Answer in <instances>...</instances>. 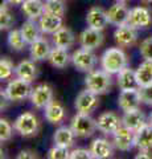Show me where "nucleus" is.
<instances>
[{"mask_svg":"<svg viewBox=\"0 0 152 159\" xmlns=\"http://www.w3.org/2000/svg\"><path fill=\"white\" fill-rule=\"evenodd\" d=\"M127 64H128L127 54L120 48H109L101 57L102 69L110 74H118L127 66Z\"/></svg>","mask_w":152,"mask_h":159,"instance_id":"obj_1","label":"nucleus"},{"mask_svg":"<svg viewBox=\"0 0 152 159\" xmlns=\"http://www.w3.org/2000/svg\"><path fill=\"white\" fill-rule=\"evenodd\" d=\"M86 89H89L95 94H105L111 88V74L103 69L101 70H91L87 73L85 78Z\"/></svg>","mask_w":152,"mask_h":159,"instance_id":"obj_2","label":"nucleus"},{"mask_svg":"<svg viewBox=\"0 0 152 159\" xmlns=\"http://www.w3.org/2000/svg\"><path fill=\"white\" fill-rule=\"evenodd\" d=\"M70 127L73 129V131L76 133L77 137L87 138V137H91L95 133V130L98 129V125H97V119H93L90 117V114L77 113L72 118Z\"/></svg>","mask_w":152,"mask_h":159,"instance_id":"obj_3","label":"nucleus"},{"mask_svg":"<svg viewBox=\"0 0 152 159\" xmlns=\"http://www.w3.org/2000/svg\"><path fill=\"white\" fill-rule=\"evenodd\" d=\"M32 90H33V88L31 85V82L17 77L8 82V85L4 89L3 93L6 94L9 101L17 102V101L25 99L27 97H31Z\"/></svg>","mask_w":152,"mask_h":159,"instance_id":"obj_4","label":"nucleus"},{"mask_svg":"<svg viewBox=\"0 0 152 159\" xmlns=\"http://www.w3.org/2000/svg\"><path fill=\"white\" fill-rule=\"evenodd\" d=\"M97 56L93 53L91 49L80 48L72 54V62L78 70L81 72H91L97 65Z\"/></svg>","mask_w":152,"mask_h":159,"instance_id":"obj_5","label":"nucleus"},{"mask_svg":"<svg viewBox=\"0 0 152 159\" xmlns=\"http://www.w3.org/2000/svg\"><path fill=\"white\" fill-rule=\"evenodd\" d=\"M13 127L20 135L23 137H32L38 130V119L32 113H23L20 114L13 123Z\"/></svg>","mask_w":152,"mask_h":159,"instance_id":"obj_6","label":"nucleus"},{"mask_svg":"<svg viewBox=\"0 0 152 159\" xmlns=\"http://www.w3.org/2000/svg\"><path fill=\"white\" fill-rule=\"evenodd\" d=\"M99 105V99H98V94L93 93L89 89L82 90L76 98V110L77 113L81 114H91Z\"/></svg>","mask_w":152,"mask_h":159,"instance_id":"obj_7","label":"nucleus"},{"mask_svg":"<svg viewBox=\"0 0 152 159\" xmlns=\"http://www.w3.org/2000/svg\"><path fill=\"white\" fill-rule=\"evenodd\" d=\"M31 102L37 109H45L53 101V89L48 84H40L33 88L31 93Z\"/></svg>","mask_w":152,"mask_h":159,"instance_id":"obj_8","label":"nucleus"},{"mask_svg":"<svg viewBox=\"0 0 152 159\" xmlns=\"http://www.w3.org/2000/svg\"><path fill=\"white\" fill-rule=\"evenodd\" d=\"M134 138H135V131L131 129L126 127L124 125L120 126L118 130L112 134V142L114 146L119 151H130L134 147Z\"/></svg>","mask_w":152,"mask_h":159,"instance_id":"obj_9","label":"nucleus"},{"mask_svg":"<svg viewBox=\"0 0 152 159\" xmlns=\"http://www.w3.org/2000/svg\"><path fill=\"white\" fill-rule=\"evenodd\" d=\"M98 130H101L105 134H114L120 126H123V121L119 116H116L112 111H106L102 113L97 119Z\"/></svg>","mask_w":152,"mask_h":159,"instance_id":"obj_10","label":"nucleus"},{"mask_svg":"<svg viewBox=\"0 0 152 159\" xmlns=\"http://www.w3.org/2000/svg\"><path fill=\"white\" fill-rule=\"evenodd\" d=\"M127 24H130L134 28H147L152 24V15L145 7H135L130 9L128 20Z\"/></svg>","mask_w":152,"mask_h":159,"instance_id":"obj_11","label":"nucleus"},{"mask_svg":"<svg viewBox=\"0 0 152 159\" xmlns=\"http://www.w3.org/2000/svg\"><path fill=\"white\" fill-rule=\"evenodd\" d=\"M115 43L120 48H127L134 45L138 40V33H136V28L131 27L130 24H123V25L118 27L116 31L114 32Z\"/></svg>","mask_w":152,"mask_h":159,"instance_id":"obj_12","label":"nucleus"},{"mask_svg":"<svg viewBox=\"0 0 152 159\" xmlns=\"http://www.w3.org/2000/svg\"><path fill=\"white\" fill-rule=\"evenodd\" d=\"M141 102L139 89H127L122 90L118 97V105L123 111L132 110V109H139Z\"/></svg>","mask_w":152,"mask_h":159,"instance_id":"obj_13","label":"nucleus"},{"mask_svg":"<svg viewBox=\"0 0 152 159\" xmlns=\"http://www.w3.org/2000/svg\"><path fill=\"white\" fill-rule=\"evenodd\" d=\"M107 13V19H109V23L112 25L120 27L123 24H127V20H128V13L130 9L127 8V6L122 2L115 3L114 6H111L109 9L106 11Z\"/></svg>","mask_w":152,"mask_h":159,"instance_id":"obj_14","label":"nucleus"},{"mask_svg":"<svg viewBox=\"0 0 152 159\" xmlns=\"http://www.w3.org/2000/svg\"><path fill=\"white\" fill-rule=\"evenodd\" d=\"M86 23L87 27L97 29V31H103L109 23L107 13L99 7H91L86 13Z\"/></svg>","mask_w":152,"mask_h":159,"instance_id":"obj_15","label":"nucleus"},{"mask_svg":"<svg viewBox=\"0 0 152 159\" xmlns=\"http://www.w3.org/2000/svg\"><path fill=\"white\" fill-rule=\"evenodd\" d=\"M134 145L140 151H151L152 150V125L144 123L140 129L135 131Z\"/></svg>","mask_w":152,"mask_h":159,"instance_id":"obj_16","label":"nucleus"},{"mask_svg":"<svg viewBox=\"0 0 152 159\" xmlns=\"http://www.w3.org/2000/svg\"><path fill=\"white\" fill-rule=\"evenodd\" d=\"M80 44L82 48L87 49H97L103 44V34L102 31H97L93 28H86L80 34Z\"/></svg>","mask_w":152,"mask_h":159,"instance_id":"obj_17","label":"nucleus"},{"mask_svg":"<svg viewBox=\"0 0 152 159\" xmlns=\"http://www.w3.org/2000/svg\"><path fill=\"white\" fill-rule=\"evenodd\" d=\"M90 151L93 154V158L97 159H106L112 157V143L110 141H107L105 138H97L93 141L90 146Z\"/></svg>","mask_w":152,"mask_h":159,"instance_id":"obj_18","label":"nucleus"},{"mask_svg":"<svg viewBox=\"0 0 152 159\" xmlns=\"http://www.w3.org/2000/svg\"><path fill=\"white\" fill-rule=\"evenodd\" d=\"M52 40L54 47L58 48H63V49H69L74 45L76 43V36L69 28L66 27H61L58 31H56L52 34Z\"/></svg>","mask_w":152,"mask_h":159,"instance_id":"obj_19","label":"nucleus"},{"mask_svg":"<svg viewBox=\"0 0 152 159\" xmlns=\"http://www.w3.org/2000/svg\"><path fill=\"white\" fill-rule=\"evenodd\" d=\"M38 25H40V29L42 33L53 34L62 27V17L44 12L42 16L38 19Z\"/></svg>","mask_w":152,"mask_h":159,"instance_id":"obj_20","label":"nucleus"},{"mask_svg":"<svg viewBox=\"0 0 152 159\" xmlns=\"http://www.w3.org/2000/svg\"><path fill=\"white\" fill-rule=\"evenodd\" d=\"M122 121H123V125L126 127L131 129L132 131H136L145 123V116L140 109H132V110L124 111Z\"/></svg>","mask_w":152,"mask_h":159,"instance_id":"obj_21","label":"nucleus"},{"mask_svg":"<svg viewBox=\"0 0 152 159\" xmlns=\"http://www.w3.org/2000/svg\"><path fill=\"white\" fill-rule=\"evenodd\" d=\"M29 47H31L29 48V53H31V58L33 61H42V60L48 58L52 51L48 40H45L44 37H40L38 40H36Z\"/></svg>","mask_w":152,"mask_h":159,"instance_id":"obj_22","label":"nucleus"},{"mask_svg":"<svg viewBox=\"0 0 152 159\" xmlns=\"http://www.w3.org/2000/svg\"><path fill=\"white\" fill-rule=\"evenodd\" d=\"M118 86L120 90H127V89H139L138 81H136V73L131 68L126 66L118 73L116 78Z\"/></svg>","mask_w":152,"mask_h":159,"instance_id":"obj_23","label":"nucleus"},{"mask_svg":"<svg viewBox=\"0 0 152 159\" xmlns=\"http://www.w3.org/2000/svg\"><path fill=\"white\" fill-rule=\"evenodd\" d=\"M45 119L52 125H58L65 119V109L60 102L53 99L45 107Z\"/></svg>","mask_w":152,"mask_h":159,"instance_id":"obj_24","label":"nucleus"},{"mask_svg":"<svg viewBox=\"0 0 152 159\" xmlns=\"http://www.w3.org/2000/svg\"><path fill=\"white\" fill-rule=\"evenodd\" d=\"M21 12L28 19L37 20L44 15L45 8H44V3L41 0H25L21 4Z\"/></svg>","mask_w":152,"mask_h":159,"instance_id":"obj_25","label":"nucleus"},{"mask_svg":"<svg viewBox=\"0 0 152 159\" xmlns=\"http://www.w3.org/2000/svg\"><path fill=\"white\" fill-rule=\"evenodd\" d=\"M76 133L73 131L72 127H66V126H61L58 127L54 135H53V141H54V145L57 146H62V147H66L69 148L73 142H74V138H76Z\"/></svg>","mask_w":152,"mask_h":159,"instance_id":"obj_26","label":"nucleus"},{"mask_svg":"<svg viewBox=\"0 0 152 159\" xmlns=\"http://www.w3.org/2000/svg\"><path fill=\"white\" fill-rule=\"evenodd\" d=\"M15 73L19 78H23L25 81L32 82L37 76V68L35 65V62L31 60H24L15 69Z\"/></svg>","mask_w":152,"mask_h":159,"instance_id":"obj_27","label":"nucleus"},{"mask_svg":"<svg viewBox=\"0 0 152 159\" xmlns=\"http://www.w3.org/2000/svg\"><path fill=\"white\" fill-rule=\"evenodd\" d=\"M49 62H50L52 66L54 68H65L67 64H69V61L72 60V57L69 56V53H67V49H63V48H53L50 51V54H49Z\"/></svg>","mask_w":152,"mask_h":159,"instance_id":"obj_28","label":"nucleus"},{"mask_svg":"<svg viewBox=\"0 0 152 159\" xmlns=\"http://www.w3.org/2000/svg\"><path fill=\"white\" fill-rule=\"evenodd\" d=\"M21 33H23V37L25 39L27 44L31 45L32 43H35L36 40H38L41 36V29H40V25H37L36 24V20H31L28 19V21H25L21 25Z\"/></svg>","mask_w":152,"mask_h":159,"instance_id":"obj_29","label":"nucleus"},{"mask_svg":"<svg viewBox=\"0 0 152 159\" xmlns=\"http://www.w3.org/2000/svg\"><path fill=\"white\" fill-rule=\"evenodd\" d=\"M135 73H136V81H138L139 88L151 84L152 82V61L144 60L139 65V68L135 70Z\"/></svg>","mask_w":152,"mask_h":159,"instance_id":"obj_30","label":"nucleus"},{"mask_svg":"<svg viewBox=\"0 0 152 159\" xmlns=\"http://www.w3.org/2000/svg\"><path fill=\"white\" fill-rule=\"evenodd\" d=\"M7 41H8V45L13 51H23L27 45V41L23 37V33L20 29H12L9 31L8 33V37H7Z\"/></svg>","mask_w":152,"mask_h":159,"instance_id":"obj_31","label":"nucleus"},{"mask_svg":"<svg viewBox=\"0 0 152 159\" xmlns=\"http://www.w3.org/2000/svg\"><path fill=\"white\" fill-rule=\"evenodd\" d=\"M44 8H45L46 13H52L60 17H63V15L66 12L65 4H63L62 0H45Z\"/></svg>","mask_w":152,"mask_h":159,"instance_id":"obj_32","label":"nucleus"},{"mask_svg":"<svg viewBox=\"0 0 152 159\" xmlns=\"http://www.w3.org/2000/svg\"><path fill=\"white\" fill-rule=\"evenodd\" d=\"M13 24H15L13 15L8 11L6 4H2V9H0V28L6 31V29L13 27Z\"/></svg>","mask_w":152,"mask_h":159,"instance_id":"obj_33","label":"nucleus"},{"mask_svg":"<svg viewBox=\"0 0 152 159\" xmlns=\"http://www.w3.org/2000/svg\"><path fill=\"white\" fill-rule=\"evenodd\" d=\"M15 68L11 60H8L7 57H3L2 61H0V78L2 80H8L11 78L12 73L15 72Z\"/></svg>","mask_w":152,"mask_h":159,"instance_id":"obj_34","label":"nucleus"},{"mask_svg":"<svg viewBox=\"0 0 152 159\" xmlns=\"http://www.w3.org/2000/svg\"><path fill=\"white\" fill-rule=\"evenodd\" d=\"M13 129L12 125L9 123L7 119H0V141L2 142H6L9 141L12 138V134H13Z\"/></svg>","mask_w":152,"mask_h":159,"instance_id":"obj_35","label":"nucleus"},{"mask_svg":"<svg viewBox=\"0 0 152 159\" xmlns=\"http://www.w3.org/2000/svg\"><path fill=\"white\" fill-rule=\"evenodd\" d=\"M49 159H67L70 158V152L66 147H62V146H54L53 148L48 151V155Z\"/></svg>","mask_w":152,"mask_h":159,"instance_id":"obj_36","label":"nucleus"},{"mask_svg":"<svg viewBox=\"0 0 152 159\" xmlns=\"http://www.w3.org/2000/svg\"><path fill=\"white\" fill-rule=\"evenodd\" d=\"M139 51L144 60L152 61V37H147L140 43Z\"/></svg>","mask_w":152,"mask_h":159,"instance_id":"obj_37","label":"nucleus"},{"mask_svg":"<svg viewBox=\"0 0 152 159\" xmlns=\"http://www.w3.org/2000/svg\"><path fill=\"white\" fill-rule=\"evenodd\" d=\"M139 93H140L141 102L147 103V105H152V82L148 84V85L140 86Z\"/></svg>","mask_w":152,"mask_h":159,"instance_id":"obj_38","label":"nucleus"},{"mask_svg":"<svg viewBox=\"0 0 152 159\" xmlns=\"http://www.w3.org/2000/svg\"><path fill=\"white\" fill-rule=\"evenodd\" d=\"M93 158V154L90 150L86 148H76L70 152V159H90Z\"/></svg>","mask_w":152,"mask_h":159,"instance_id":"obj_39","label":"nucleus"},{"mask_svg":"<svg viewBox=\"0 0 152 159\" xmlns=\"http://www.w3.org/2000/svg\"><path fill=\"white\" fill-rule=\"evenodd\" d=\"M23 158H37L35 154L31 152V151H20L17 154V159H23Z\"/></svg>","mask_w":152,"mask_h":159,"instance_id":"obj_40","label":"nucleus"},{"mask_svg":"<svg viewBox=\"0 0 152 159\" xmlns=\"http://www.w3.org/2000/svg\"><path fill=\"white\" fill-rule=\"evenodd\" d=\"M135 158L136 159H144V158L145 159H152V155L150 154V151H140Z\"/></svg>","mask_w":152,"mask_h":159,"instance_id":"obj_41","label":"nucleus"},{"mask_svg":"<svg viewBox=\"0 0 152 159\" xmlns=\"http://www.w3.org/2000/svg\"><path fill=\"white\" fill-rule=\"evenodd\" d=\"M25 0H6V3H9L12 6H21Z\"/></svg>","mask_w":152,"mask_h":159,"instance_id":"obj_42","label":"nucleus"},{"mask_svg":"<svg viewBox=\"0 0 152 159\" xmlns=\"http://www.w3.org/2000/svg\"><path fill=\"white\" fill-rule=\"evenodd\" d=\"M143 3H145V4H148V3H152V0H141Z\"/></svg>","mask_w":152,"mask_h":159,"instance_id":"obj_43","label":"nucleus"},{"mask_svg":"<svg viewBox=\"0 0 152 159\" xmlns=\"http://www.w3.org/2000/svg\"><path fill=\"white\" fill-rule=\"evenodd\" d=\"M116 2H122V3H126V2H128V0H116Z\"/></svg>","mask_w":152,"mask_h":159,"instance_id":"obj_44","label":"nucleus"},{"mask_svg":"<svg viewBox=\"0 0 152 159\" xmlns=\"http://www.w3.org/2000/svg\"><path fill=\"white\" fill-rule=\"evenodd\" d=\"M150 123L152 125V114H151V117H150Z\"/></svg>","mask_w":152,"mask_h":159,"instance_id":"obj_45","label":"nucleus"}]
</instances>
